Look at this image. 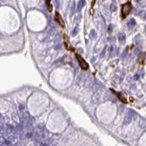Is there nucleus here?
Segmentation results:
<instances>
[{
    "mask_svg": "<svg viewBox=\"0 0 146 146\" xmlns=\"http://www.w3.org/2000/svg\"><path fill=\"white\" fill-rule=\"evenodd\" d=\"M63 38H64V45L66 47V48L69 50V51H74V48L72 46V45L70 44V42H69V38L67 36L66 34H63Z\"/></svg>",
    "mask_w": 146,
    "mask_h": 146,
    "instance_id": "3",
    "label": "nucleus"
},
{
    "mask_svg": "<svg viewBox=\"0 0 146 146\" xmlns=\"http://www.w3.org/2000/svg\"><path fill=\"white\" fill-rule=\"evenodd\" d=\"M112 91L113 92V93H115V94L118 97V99L123 102V103H124V104H127L128 102H127V99H126V97L123 95V94H121V93H119V92H117V91H115L114 90H113L112 89Z\"/></svg>",
    "mask_w": 146,
    "mask_h": 146,
    "instance_id": "5",
    "label": "nucleus"
},
{
    "mask_svg": "<svg viewBox=\"0 0 146 146\" xmlns=\"http://www.w3.org/2000/svg\"><path fill=\"white\" fill-rule=\"evenodd\" d=\"M118 39L121 42H124L125 41V35L124 34H122V33H120L118 34Z\"/></svg>",
    "mask_w": 146,
    "mask_h": 146,
    "instance_id": "9",
    "label": "nucleus"
},
{
    "mask_svg": "<svg viewBox=\"0 0 146 146\" xmlns=\"http://www.w3.org/2000/svg\"><path fill=\"white\" fill-rule=\"evenodd\" d=\"M75 56L77 57V59H78V64H79L80 68L83 70H87L88 69V64L85 61V59L80 54L75 53Z\"/></svg>",
    "mask_w": 146,
    "mask_h": 146,
    "instance_id": "2",
    "label": "nucleus"
},
{
    "mask_svg": "<svg viewBox=\"0 0 146 146\" xmlns=\"http://www.w3.org/2000/svg\"><path fill=\"white\" fill-rule=\"evenodd\" d=\"M132 9V3L130 1H127V3H125L122 5V8H121L122 19H125L130 14Z\"/></svg>",
    "mask_w": 146,
    "mask_h": 146,
    "instance_id": "1",
    "label": "nucleus"
},
{
    "mask_svg": "<svg viewBox=\"0 0 146 146\" xmlns=\"http://www.w3.org/2000/svg\"><path fill=\"white\" fill-rule=\"evenodd\" d=\"M55 20L58 23V24H59L61 27H63V28L65 27L64 21L62 17L61 16V15L59 14L58 12H56V14H55Z\"/></svg>",
    "mask_w": 146,
    "mask_h": 146,
    "instance_id": "4",
    "label": "nucleus"
},
{
    "mask_svg": "<svg viewBox=\"0 0 146 146\" xmlns=\"http://www.w3.org/2000/svg\"><path fill=\"white\" fill-rule=\"evenodd\" d=\"M146 58V53L145 52H143L140 53V56H139V58H138V62L141 64H143L144 62H145V59Z\"/></svg>",
    "mask_w": 146,
    "mask_h": 146,
    "instance_id": "6",
    "label": "nucleus"
},
{
    "mask_svg": "<svg viewBox=\"0 0 146 146\" xmlns=\"http://www.w3.org/2000/svg\"><path fill=\"white\" fill-rule=\"evenodd\" d=\"M50 2H51V0H46V5L49 12H52L53 10V5L51 4Z\"/></svg>",
    "mask_w": 146,
    "mask_h": 146,
    "instance_id": "8",
    "label": "nucleus"
},
{
    "mask_svg": "<svg viewBox=\"0 0 146 146\" xmlns=\"http://www.w3.org/2000/svg\"><path fill=\"white\" fill-rule=\"evenodd\" d=\"M86 4V1L85 0H80L78 4V6H77V11L78 12H80L81 10L83 9V7L85 6Z\"/></svg>",
    "mask_w": 146,
    "mask_h": 146,
    "instance_id": "7",
    "label": "nucleus"
},
{
    "mask_svg": "<svg viewBox=\"0 0 146 146\" xmlns=\"http://www.w3.org/2000/svg\"><path fill=\"white\" fill-rule=\"evenodd\" d=\"M135 23H136L135 20L134 19H131L130 21H129V23H128V26H133L134 25H135Z\"/></svg>",
    "mask_w": 146,
    "mask_h": 146,
    "instance_id": "10",
    "label": "nucleus"
}]
</instances>
